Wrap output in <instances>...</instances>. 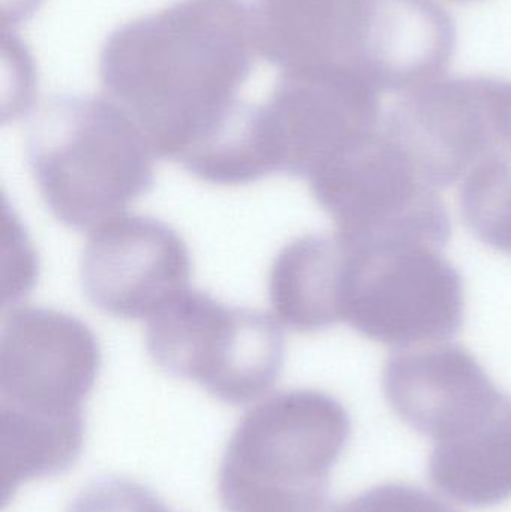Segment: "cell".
<instances>
[{"label": "cell", "instance_id": "d6986e66", "mask_svg": "<svg viewBox=\"0 0 511 512\" xmlns=\"http://www.w3.org/2000/svg\"><path fill=\"white\" fill-rule=\"evenodd\" d=\"M494 119L501 149L511 152V81H494Z\"/></svg>", "mask_w": 511, "mask_h": 512}, {"label": "cell", "instance_id": "5bb4252c", "mask_svg": "<svg viewBox=\"0 0 511 512\" xmlns=\"http://www.w3.org/2000/svg\"><path fill=\"white\" fill-rule=\"evenodd\" d=\"M347 255V242L338 231L299 237L279 252L270 270L269 297L282 324L314 333L342 322Z\"/></svg>", "mask_w": 511, "mask_h": 512}, {"label": "cell", "instance_id": "8fae6325", "mask_svg": "<svg viewBox=\"0 0 511 512\" xmlns=\"http://www.w3.org/2000/svg\"><path fill=\"white\" fill-rule=\"evenodd\" d=\"M383 391L395 414L434 444L479 426L504 396L479 360L455 343L392 355L384 366Z\"/></svg>", "mask_w": 511, "mask_h": 512}, {"label": "cell", "instance_id": "30bf717a", "mask_svg": "<svg viewBox=\"0 0 511 512\" xmlns=\"http://www.w3.org/2000/svg\"><path fill=\"white\" fill-rule=\"evenodd\" d=\"M185 240L149 216L120 215L90 233L80 261L87 300L107 315L147 319L189 288Z\"/></svg>", "mask_w": 511, "mask_h": 512}, {"label": "cell", "instance_id": "4fadbf2b", "mask_svg": "<svg viewBox=\"0 0 511 512\" xmlns=\"http://www.w3.org/2000/svg\"><path fill=\"white\" fill-rule=\"evenodd\" d=\"M366 6L368 0H255L257 53L282 75L359 69Z\"/></svg>", "mask_w": 511, "mask_h": 512}, {"label": "cell", "instance_id": "7c38bea8", "mask_svg": "<svg viewBox=\"0 0 511 512\" xmlns=\"http://www.w3.org/2000/svg\"><path fill=\"white\" fill-rule=\"evenodd\" d=\"M458 45L438 0H368L359 69L380 92L407 93L440 80Z\"/></svg>", "mask_w": 511, "mask_h": 512}, {"label": "cell", "instance_id": "7a4b0ae2", "mask_svg": "<svg viewBox=\"0 0 511 512\" xmlns=\"http://www.w3.org/2000/svg\"><path fill=\"white\" fill-rule=\"evenodd\" d=\"M101 346L81 319L24 306L0 337V456L14 486L65 474L84 445L83 405L101 370Z\"/></svg>", "mask_w": 511, "mask_h": 512}, {"label": "cell", "instance_id": "52a82bcc", "mask_svg": "<svg viewBox=\"0 0 511 512\" xmlns=\"http://www.w3.org/2000/svg\"><path fill=\"white\" fill-rule=\"evenodd\" d=\"M380 90L357 68L284 74L249 123L269 176L309 180L381 128Z\"/></svg>", "mask_w": 511, "mask_h": 512}, {"label": "cell", "instance_id": "ba28073f", "mask_svg": "<svg viewBox=\"0 0 511 512\" xmlns=\"http://www.w3.org/2000/svg\"><path fill=\"white\" fill-rule=\"evenodd\" d=\"M308 182L318 206L348 239L443 249L452 236L446 204L381 128Z\"/></svg>", "mask_w": 511, "mask_h": 512}, {"label": "cell", "instance_id": "5b68a950", "mask_svg": "<svg viewBox=\"0 0 511 512\" xmlns=\"http://www.w3.org/2000/svg\"><path fill=\"white\" fill-rule=\"evenodd\" d=\"M341 236L348 246L342 322L401 351L437 345L459 333L465 316L464 280L440 248Z\"/></svg>", "mask_w": 511, "mask_h": 512}, {"label": "cell", "instance_id": "3957f363", "mask_svg": "<svg viewBox=\"0 0 511 512\" xmlns=\"http://www.w3.org/2000/svg\"><path fill=\"white\" fill-rule=\"evenodd\" d=\"M26 158L51 215L74 230L125 215L155 183L152 147L108 98H51L30 126Z\"/></svg>", "mask_w": 511, "mask_h": 512}, {"label": "cell", "instance_id": "9c48e42d", "mask_svg": "<svg viewBox=\"0 0 511 512\" xmlns=\"http://www.w3.org/2000/svg\"><path fill=\"white\" fill-rule=\"evenodd\" d=\"M491 77L440 78L407 93L383 116L381 131L426 185L447 189L501 149Z\"/></svg>", "mask_w": 511, "mask_h": 512}, {"label": "cell", "instance_id": "277c9868", "mask_svg": "<svg viewBox=\"0 0 511 512\" xmlns=\"http://www.w3.org/2000/svg\"><path fill=\"white\" fill-rule=\"evenodd\" d=\"M351 436L336 397L318 390L273 394L237 424L219 466L225 512H321L330 474Z\"/></svg>", "mask_w": 511, "mask_h": 512}, {"label": "cell", "instance_id": "8992f818", "mask_svg": "<svg viewBox=\"0 0 511 512\" xmlns=\"http://www.w3.org/2000/svg\"><path fill=\"white\" fill-rule=\"evenodd\" d=\"M146 348L165 373L233 406L264 396L285 361L284 333L270 315L189 288L149 319Z\"/></svg>", "mask_w": 511, "mask_h": 512}, {"label": "cell", "instance_id": "ffe728a7", "mask_svg": "<svg viewBox=\"0 0 511 512\" xmlns=\"http://www.w3.org/2000/svg\"><path fill=\"white\" fill-rule=\"evenodd\" d=\"M455 2H473V0H455Z\"/></svg>", "mask_w": 511, "mask_h": 512}, {"label": "cell", "instance_id": "2e32d148", "mask_svg": "<svg viewBox=\"0 0 511 512\" xmlns=\"http://www.w3.org/2000/svg\"><path fill=\"white\" fill-rule=\"evenodd\" d=\"M459 206L465 225L483 245L511 255L509 150H495L462 179Z\"/></svg>", "mask_w": 511, "mask_h": 512}, {"label": "cell", "instance_id": "ac0fdd59", "mask_svg": "<svg viewBox=\"0 0 511 512\" xmlns=\"http://www.w3.org/2000/svg\"><path fill=\"white\" fill-rule=\"evenodd\" d=\"M321 512H456L431 493L408 484H383Z\"/></svg>", "mask_w": 511, "mask_h": 512}, {"label": "cell", "instance_id": "e0dca14e", "mask_svg": "<svg viewBox=\"0 0 511 512\" xmlns=\"http://www.w3.org/2000/svg\"><path fill=\"white\" fill-rule=\"evenodd\" d=\"M68 512H174L152 490L122 477L101 478L87 486Z\"/></svg>", "mask_w": 511, "mask_h": 512}, {"label": "cell", "instance_id": "9a60e30c", "mask_svg": "<svg viewBox=\"0 0 511 512\" xmlns=\"http://www.w3.org/2000/svg\"><path fill=\"white\" fill-rule=\"evenodd\" d=\"M429 478L447 498L468 508H489L511 499V396L479 426L434 444Z\"/></svg>", "mask_w": 511, "mask_h": 512}, {"label": "cell", "instance_id": "6da1fadb", "mask_svg": "<svg viewBox=\"0 0 511 512\" xmlns=\"http://www.w3.org/2000/svg\"><path fill=\"white\" fill-rule=\"evenodd\" d=\"M255 53L246 0H177L108 35L99 80L155 156L185 167L242 116Z\"/></svg>", "mask_w": 511, "mask_h": 512}]
</instances>
